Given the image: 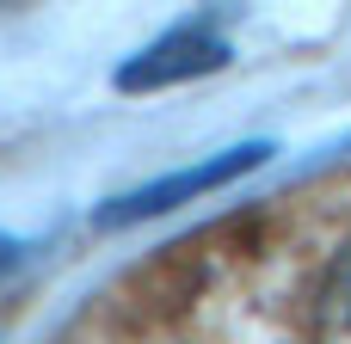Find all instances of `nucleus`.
Instances as JSON below:
<instances>
[{
  "instance_id": "f257e3e1",
  "label": "nucleus",
  "mask_w": 351,
  "mask_h": 344,
  "mask_svg": "<svg viewBox=\"0 0 351 344\" xmlns=\"http://www.w3.org/2000/svg\"><path fill=\"white\" fill-rule=\"evenodd\" d=\"M265 154H271V142H241V148H222V154H210V160H197V166H173V172H160V178H148V185L111 197L93 222H99V228H130V222L167 215V209H179V203H197V197H210V191L247 178L253 166H265Z\"/></svg>"
},
{
  "instance_id": "f03ea898",
  "label": "nucleus",
  "mask_w": 351,
  "mask_h": 344,
  "mask_svg": "<svg viewBox=\"0 0 351 344\" xmlns=\"http://www.w3.org/2000/svg\"><path fill=\"white\" fill-rule=\"evenodd\" d=\"M216 68H228V37L216 31L210 12H197V18L167 25L154 43H142L117 68V92H160V86H179V80H197Z\"/></svg>"
},
{
  "instance_id": "7ed1b4c3",
  "label": "nucleus",
  "mask_w": 351,
  "mask_h": 344,
  "mask_svg": "<svg viewBox=\"0 0 351 344\" xmlns=\"http://www.w3.org/2000/svg\"><path fill=\"white\" fill-rule=\"evenodd\" d=\"M315 344H351V240L327 265V283L315 302Z\"/></svg>"
},
{
  "instance_id": "20e7f679",
  "label": "nucleus",
  "mask_w": 351,
  "mask_h": 344,
  "mask_svg": "<svg viewBox=\"0 0 351 344\" xmlns=\"http://www.w3.org/2000/svg\"><path fill=\"white\" fill-rule=\"evenodd\" d=\"M19 265H25V240L0 228V277H6V271H19Z\"/></svg>"
},
{
  "instance_id": "39448f33",
  "label": "nucleus",
  "mask_w": 351,
  "mask_h": 344,
  "mask_svg": "<svg viewBox=\"0 0 351 344\" xmlns=\"http://www.w3.org/2000/svg\"><path fill=\"white\" fill-rule=\"evenodd\" d=\"M0 6H12V0H0Z\"/></svg>"
}]
</instances>
